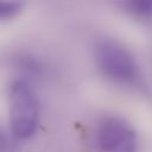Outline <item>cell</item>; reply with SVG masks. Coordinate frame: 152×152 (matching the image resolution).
<instances>
[{"instance_id":"obj_1","label":"cell","mask_w":152,"mask_h":152,"mask_svg":"<svg viewBox=\"0 0 152 152\" xmlns=\"http://www.w3.org/2000/svg\"><path fill=\"white\" fill-rule=\"evenodd\" d=\"M94 57L100 71L113 82L135 84L140 77L139 66L131 52L112 39H100L94 46Z\"/></svg>"},{"instance_id":"obj_2","label":"cell","mask_w":152,"mask_h":152,"mask_svg":"<svg viewBox=\"0 0 152 152\" xmlns=\"http://www.w3.org/2000/svg\"><path fill=\"white\" fill-rule=\"evenodd\" d=\"M10 122L15 138L27 139L36 132L39 106L32 88L21 80L14 81L10 87Z\"/></svg>"},{"instance_id":"obj_3","label":"cell","mask_w":152,"mask_h":152,"mask_svg":"<svg viewBox=\"0 0 152 152\" xmlns=\"http://www.w3.org/2000/svg\"><path fill=\"white\" fill-rule=\"evenodd\" d=\"M95 141L100 152H135L138 146L134 128L119 116H104L97 124Z\"/></svg>"},{"instance_id":"obj_4","label":"cell","mask_w":152,"mask_h":152,"mask_svg":"<svg viewBox=\"0 0 152 152\" xmlns=\"http://www.w3.org/2000/svg\"><path fill=\"white\" fill-rule=\"evenodd\" d=\"M126 10L135 18L148 19L152 17V0H131L125 2Z\"/></svg>"},{"instance_id":"obj_5","label":"cell","mask_w":152,"mask_h":152,"mask_svg":"<svg viewBox=\"0 0 152 152\" xmlns=\"http://www.w3.org/2000/svg\"><path fill=\"white\" fill-rule=\"evenodd\" d=\"M23 4L15 1H0V19H8L17 15Z\"/></svg>"},{"instance_id":"obj_6","label":"cell","mask_w":152,"mask_h":152,"mask_svg":"<svg viewBox=\"0 0 152 152\" xmlns=\"http://www.w3.org/2000/svg\"><path fill=\"white\" fill-rule=\"evenodd\" d=\"M4 142H5V139H4V135H2L1 132H0V147L4 145Z\"/></svg>"}]
</instances>
